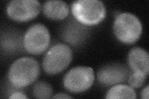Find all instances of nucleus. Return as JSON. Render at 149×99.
I'll return each instance as SVG.
<instances>
[{"mask_svg":"<svg viewBox=\"0 0 149 99\" xmlns=\"http://www.w3.org/2000/svg\"><path fill=\"white\" fill-rule=\"evenodd\" d=\"M72 13L77 19L85 25H95L104 19L106 10L100 0H78L72 4Z\"/></svg>","mask_w":149,"mask_h":99,"instance_id":"nucleus-2","label":"nucleus"},{"mask_svg":"<svg viewBox=\"0 0 149 99\" xmlns=\"http://www.w3.org/2000/svg\"><path fill=\"white\" fill-rule=\"evenodd\" d=\"M106 98H136L134 88L124 84H117L107 92Z\"/></svg>","mask_w":149,"mask_h":99,"instance_id":"nucleus-11","label":"nucleus"},{"mask_svg":"<svg viewBox=\"0 0 149 99\" xmlns=\"http://www.w3.org/2000/svg\"><path fill=\"white\" fill-rule=\"evenodd\" d=\"M40 74L39 64L33 58L24 56L16 60L8 71L9 81L16 88L25 87L33 83Z\"/></svg>","mask_w":149,"mask_h":99,"instance_id":"nucleus-1","label":"nucleus"},{"mask_svg":"<svg viewBox=\"0 0 149 99\" xmlns=\"http://www.w3.org/2000/svg\"><path fill=\"white\" fill-rule=\"evenodd\" d=\"M113 29L115 35L120 41L125 44H132L141 37L142 26L136 16L129 12H123L116 16Z\"/></svg>","mask_w":149,"mask_h":99,"instance_id":"nucleus-3","label":"nucleus"},{"mask_svg":"<svg viewBox=\"0 0 149 99\" xmlns=\"http://www.w3.org/2000/svg\"><path fill=\"white\" fill-rule=\"evenodd\" d=\"M72 57V50L70 46L65 44H57L45 54L42 61L43 68L50 74L59 73L67 68Z\"/></svg>","mask_w":149,"mask_h":99,"instance_id":"nucleus-4","label":"nucleus"},{"mask_svg":"<svg viewBox=\"0 0 149 99\" xmlns=\"http://www.w3.org/2000/svg\"><path fill=\"white\" fill-rule=\"evenodd\" d=\"M40 10V4L37 0H13L7 6L6 12L13 20L24 22L36 17Z\"/></svg>","mask_w":149,"mask_h":99,"instance_id":"nucleus-7","label":"nucleus"},{"mask_svg":"<svg viewBox=\"0 0 149 99\" xmlns=\"http://www.w3.org/2000/svg\"><path fill=\"white\" fill-rule=\"evenodd\" d=\"M127 62L133 72L148 76L149 73V57L147 51L140 47H134L129 51Z\"/></svg>","mask_w":149,"mask_h":99,"instance_id":"nucleus-9","label":"nucleus"},{"mask_svg":"<svg viewBox=\"0 0 149 99\" xmlns=\"http://www.w3.org/2000/svg\"><path fill=\"white\" fill-rule=\"evenodd\" d=\"M95 73L90 67L77 66L72 68L65 75L63 86L68 91L80 93L88 90L95 81Z\"/></svg>","mask_w":149,"mask_h":99,"instance_id":"nucleus-5","label":"nucleus"},{"mask_svg":"<svg viewBox=\"0 0 149 99\" xmlns=\"http://www.w3.org/2000/svg\"><path fill=\"white\" fill-rule=\"evenodd\" d=\"M9 98H27V97L24 93H22L21 92H15L9 97Z\"/></svg>","mask_w":149,"mask_h":99,"instance_id":"nucleus-14","label":"nucleus"},{"mask_svg":"<svg viewBox=\"0 0 149 99\" xmlns=\"http://www.w3.org/2000/svg\"><path fill=\"white\" fill-rule=\"evenodd\" d=\"M53 98H72V97L71 96H70L66 93H57L55 95L52 97Z\"/></svg>","mask_w":149,"mask_h":99,"instance_id":"nucleus-16","label":"nucleus"},{"mask_svg":"<svg viewBox=\"0 0 149 99\" xmlns=\"http://www.w3.org/2000/svg\"><path fill=\"white\" fill-rule=\"evenodd\" d=\"M50 33L44 24L36 23L27 30L23 38V45L27 52L38 55L45 51L50 44Z\"/></svg>","mask_w":149,"mask_h":99,"instance_id":"nucleus-6","label":"nucleus"},{"mask_svg":"<svg viewBox=\"0 0 149 99\" xmlns=\"http://www.w3.org/2000/svg\"><path fill=\"white\" fill-rule=\"evenodd\" d=\"M32 92L37 98H49L52 94V87L48 82L39 81L35 84Z\"/></svg>","mask_w":149,"mask_h":99,"instance_id":"nucleus-12","label":"nucleus"},{"mask_svg":"<svg viewBox=\"0 0 149 99\" xmlns=\"http://www.w3.org/2000/svg\"><path fill=\"white\" fill-rule=\"evenodd\" d=\"M42 10L44 15L54 20H62L67 17L70 12L68 4L63 1L49 0L43 4Z\"/></svg>","mask_w":149,"mask_h":99,"instance_id":"nucleus-10","label":"nucleus"},{"mask_svg":"<svg viewBox=\"0 0 149 99\" xmlns=\"http://www.w3.org/2000/svg\"><path fill=\"white\" fill-rule=\"evenodd\" d=\"M148 85H147V86L143 89V90L141 92V98L143 99H148Z\"/></svg>","mask_w":149,"mask_h":99,"instance_id":"nucleus-15","label":"nucleus"},{"mask_svg":"<svg viewBox=\"0 0 149 99\" xmlns=\"http://www.w3.org/2000/svg\"><path fill=\"white\" fill-rule=\"evenodd\" d=\"M147 76L141 73L132 72L128 78L130 86L132 88H140L145 83Z\"/></svg>","mask_w":149,"mask_h":99,"instance_id":"nucleus-13","label":"nucleus"},{"mask_svg":"<svg viewBox=\"0 0 149 99\" xmlns=\"http://www.w3.org/2000/svg\"><path fill=\"white\" fill-rule=\"evenodd\" d=\"M97 76L101 84L109 86L125 81L129 76V72L123 64H108L98 71Z\"/></svg>","mask_w":149,"mask_h":99,"instance_id":"nucleus-8","label":"nucleus"}]
</instances>
